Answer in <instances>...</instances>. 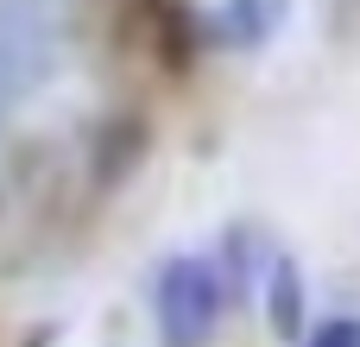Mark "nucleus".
I'll use <instances>...</instances> for the list:
<instances>
[{"instance_id":"f257e3e1","label":"nucleus","mask_w":360,"mask_h":347,"mask_svg":"<svg viewBox=\"0 0 360 347\" xmlns=\"http://www.w3.org/2000/svg\"><path fill=\"white\" fill-rule=\"evenodd\" d=\"M221 316V272L209 259H171L158 278V329L171 347H196Z\"/></svg>"},{"instance_id":"f03ea898","label":"nucleus","mask_w":360,"mask_h":347,"mask_svg":"<svg viewBox=\"0 0 360 347\" xmlns=\"http://www.w3.org/2000/svg\"><path fill=\"white\" fill-rule=\"evenodd\" d=\"M266 310H272V329H278V335H297V329H304V278H297V266H291L285 253L272 259Z\"/></svg>"},{"instance_id":"7ed1b4c3","label":"nucleus","mask_w":360,"mask_h":347,"mask_svg":"<svg viewBox=\"0 0 360 347\" xmlns=\"http://www.w3.org/2000/svg\"><path fill=\"white\" fill-rule=\"evenodd\" d=\"M221 19H228V38H240V44H247V38H259L266 6H259V0H228V13H221Z\"/></svg>"},{"instance_id":"20e7f679","label":"nucleus","mask_w":360,"mask_h":347,"mask_svg":"<svg viewBox=\"0 0 360 347\" xmlns=\"http://www.w3.org/2000/svg\"><path fill=\"white\" fill-rule=\"evenodd\" d=\"M304 347H360V322L354 316H335V322H316V335Z\"/></svg>"}]
</instances>
